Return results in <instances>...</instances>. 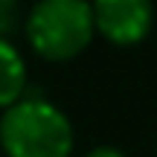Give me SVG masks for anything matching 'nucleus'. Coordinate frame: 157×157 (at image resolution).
<instances>
[{"label":"nucleus","instance_id":"nucleus-1","mask_svg":"<svg viewBox=\"0 0 157 157\" xmlns=\"http://www.w3.org/2000/svg\"><path fill=\"white\" fill-rule=\"evenodd\" d=\"M76 134L67 113L44 99L23 96L0 117V148L6 157H70Z\"/></svg>","mask_w":157,"mask_h":157},{"label":"nucleus","instance_id":"nucleus-3","mask_svg":"<svg viewBox=\"0 0 157 157\" xmlns=\"http://www.w3.org/2000/svg\"><path fill=\"white\" fill-rule=\"evenodd\" d=\"M90 9L96 32L119 47L140 44L154 21L151 0H93Z\"/></svg>","mask_w":157,"mask_h":157},{"label":"nucleus","instance_id":"nucleus-4","mask_svg":"<svg viewBox=\"0 0 157 157\" xmlns=\"http://www.w3.org/2000/svg\"><path fill=\"white\" fill-rule=\"evenodd\" d=\"M26 93V64L9 38H0V111L12 108Z\"/></svg>","mask_w":157,"mask_h":157},{"label":"nucleus","instance_id":"nucleus-5","mask_svg":"<svg viewBox=\"0 0 157 157\" xmlns=\"http://www.w3.org/2000/svg\"><path fill=\"white\" fill-rule=\"evenodd\" d=\"M21 26V0H0V38H9Z\"/></svg>","mask_w":157,"mask_h":157},{"label":"nucleus","instance_id":"nucleus-2","mask_svg":"<svg viewBox=\"0 0 157 157\" xmlns=\"http://www.w3.org/2000/svg\"><path fill=\"white\" fill-rule=\"evenodd\" d=\"M93 35V9L87 0H38L26 17V38L47 61L82 56Z\"/></svg>","mask_w":157,"mask_h":157},{"label":"nucleus","instance_id":"nucleus-6","mask_svg":"<svg viewBox=\"0 0 157 157\" xmlns=\"http://www.w3.org/2000/svg\"><path fill=\"white\" fill-rule=\"evenodd\" d=\"M84 157H125V154L119 151L117 146H96V148H90Z\"/></svg>","mask_w":157,"mask_h":157}]
</instances>
